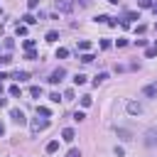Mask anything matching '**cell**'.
Listing matches in <instances>:
<instances>
[{
  "label": "cell",
  "mask_w": 157,
  "mask_h": 157,
  "mask_svg": "<svg viewBox=\"0 0 157 157\" xmlns=\"http://www.w3.org/2000/svg\"><path fill=\"white\" fill-rule=\"evenodd\" d=\"M84 118H86V113H84V111H76V113H74V120H76V123H81Z\"/></svg>",
  "instance_id": "cell-21"
},
{
  "label": "cell",
  "mask_w": 157,
  "mask_h": 157,
  "mask_svg": "<svg viewBox=\"0 0 157 157\" xmlns=\"http://www.w3.org/2000/svg\"><path fill=\"white\" fill-rule=\"evenodd\" d=\"M74 137H76V133H74L71 128H64V133H62V140H64V143H74Z\"/></svg>",
  "instance_id": "cell-8"
},
{
  "label": "cell",
  "mask_w": 157,
  "mask_h": 157,
  "mask_svg": "<svg viewBox=\"0 0 157 157\" xmlns=\"http://www.w3.org/2000/svg\"><path fill=\"white\" fill-rule=\"evenodd\" d=\"M47 128H49V120H39V118H34V120H32V133H34V135H39V133L47 130Z\"/></svg>",
  "instance_id": "cell-3"
},
{
  "label": "cell",
  "mask_w": 157,
  "mask_h": 157,
  "mask_svg": "<svg viewBox=\"0 0 157 157\" xmlns=\"http://www.w3.org/2000/svg\"><path fill=\"white\" fill-rule=\"evenodd\" d=\"M81 62H84V64H91V62H93V54L84 52V54H81Z\"/></svg>",
  "instance_id": "cell-19"
},
{
  "label": "cell",
  "mask_w": 157,
  "mask_h": 157,
  "mask_svg": "<svg viewBox=\"0 0 157 157\" xmlns=\"http://www.w3.org/2000/svg\"><path fill=\"white\" fill-rule=\"evenodd\" d=\"M74 84H76V86L86 84V76H84V74H76V76H74Z\"/></svg>",
  "instance_id": "cell-17"
},
{
  "label": "cell",
  "mask_w": 157,
  "mask_h": 157,
  "mask_svg": "<svg viewBox=\"0 0 157 157\" xmlns=\"http://www.w3.org/2000/svg\"><path fill=\"white\" fill-rule=\"evenodd\" d=\"M147 147H155L157 145V128H150L147 133H145V140H143Z\"/></svg>",
  "instance_id": "cell-1"
},
{
  "label": "cell",
  "mask_w": 157,
  "mask_h": 157,
  "mask_svg": "<svg viewBox=\"0 0 157 157\" xmlns=\"http://www.w3.org/2000/svg\"><path fill=\"white\" fill-rule=\"evenodd\" d=\"M30 96L32 98H39V96H42V86H32L30 88Z\"/></svg>",
  "instance_id": "cell-14"
},
{
  "label": "cell",
  "mask_w": 157,
  "mask_h": 157,
  "mask_svg": "<svg viewBox=\"0 0 157 157\" xmlns=\"http://www.w3.org/2000/svg\"><path fill=\"white\" fill-rule=\"evenodd\" d=\"M78 49H81V52H88V49H91V42H88V39H81V42H78Z\"/></svg>",
  "instance_id": "cell-15"
},
{
  "label": "cell",
  "mask_w": 157,
  "mask_h": 157,
  "mask_svg": "<svg viewBox=\"0 0 157 157\" xmlns=\"http://www.w3.org/2000/svg\"><path fill=\"white\" fill-rule=\"evenodd\" d=\"M49 98H52V101H54V103H59V101H62V96H59V93H56V91H54V93H52V96H49Z\"/></svg>",
  "instance_id": "cell-30"
},
{
  "label": "cell",
  "mask_w": 157,
  "mask_h": 157,
  "mask_svg": "<svg viewBox=\"0 0 157 157\" xmlns=\"http://www.w3.org/2000/svg\"><path fill=\"white\" fill-rule=\"evenodd\" d=\"M0 91H3V84H0Z\"/></svg>",
  "instance_id": "cell-36"
},
{
  "label": "cell",
  "mask_w": 157,
  "mask_h": 157,
  "mask_svg": "<svg viewBox=\"0 0 157 157\" xmlns=\"http://www.w3.org/2000/svg\"><path fill=\"white\" fill-rule=\"evenodd\" d=\"M71 98H74V91H71V88L64 91V101H71Z\"/></svg>",
  "instance_id": "cell-29"
},
{
  "label": "cell",
  "mask_w": 157,
  "mask_h": 157,
  "mask_svg": "<svg viewBox=\"0 0 157 157\" xmlns=\"http://www.w3.org/2000/svg\"><path fill=\"white\" fill-rule=\"evenodd\" d=\"M37 115H42V118H49V115H52V111H49L47 106H37Z\"/></svg>",
  "instance_id": "cell-11"
},
{
  "label": "cell",
  "mask_w": 157,
  "mask_h": 157,
  "mask_svg": "<svg viewBox=\"0 0 157 157\" xmlns=\"http://www.w3.org/2000/svg\"><path fill=\"white\" fill-rule=\"evenodd\" d=\"M155 30H157V25H155Z\"/></svg>",
  "instance_id": "cell-37"
},
{
  "label": "cell",
  "mask_w": 157,
  "mask_h": 157,
  "mask_svg": "<svg viewBox=\"0 0 157 157\" xmlns=\"http://www.w3.org/2000/svg\"><path fill=\"white\" fill-rule=\"evenodd\" d=\"M37 5H39V0H27V8H30V10H34Z\"/></svg>",
  "instance_id": "cell-28"
},
{
  "label": "cell",
  "mask_w": 157,
  "mask_h": 157,
  "mask_svg": "<svg viewBox=\"0 0 157 157\" xmlns=\"http://www.w3.org/2000/svg\"><path fill=\"white\" fill-rule=\"evenodd\" d=\"M66 157H81V152H78V150H76V147H71V150H69V152H66Z\"/></svg>",
  "instance_id": "cell-26"
},
{
  "label": "cell",
  "mask_w": 157,
  "mask_h": 157,
  "mask_svg": "<svg viewBox=\"0 0 157 157\" xmlns=\"http://www.w3.org/2000/svg\"><path fill=\"white\" fill-rule=\"evenodd\" d=\"M3 135H5V125H3V123H0V137H3Z\"/></svg>",
  "instance_id": "cell-34"
},
{
  "label": "cell",
  "mask_w": 157,
  "mask_h": 157,
  "mask_svg": "<svg viewBox=\"0 0 157 157\" xmlns=\"http://www.w3.org/2000/svg\"><path fill=\"white\" fill-rule=\"evenodd\" d=\"M12 78H15V81H27L30 74H27V71H15V74H12Z\"/></svg>",
  "instance_id": "cell-10"
},
{
  "label": "cell",
  "mask_w": 157,
  "mask_h": 157,
  "mask_svg": "<svg viewBox=\"0 0 157 157\" xmlns=\"http://www.w3.org/2000/svg\"><path fill=\"white\" fill-rule=\"evenodd\" d=\"M8 106V98H0V108H5Z\"/></svg>",
  "instance_id": "cell-33"
},
{
  "label": "cell",
  "mask_w": 157,
  "mask_h": 157,
  "mask_svg": "<svg viewBox=\"0 0 157 157\" xmlns=\"http://www.w3.org/2000/svg\"><path fill=\"white\" fill-rule=\"evenodd\" d=\"M128 113H130V115H140V113H143V106L137 103V101H130V103H128Z\"/></svg>",
  "instance_id": "cell-5"
},
{
  "label": "cell",
  "mask_w": 157,
  "mask_h": 157,
  "mask_svg": "<svg viewBox=\"0 0 157 157\" xmlns=\"http://www.w3.org/2000/svg\"><path fill=\"white\" fill-rule=\"evenodd\" d=\"M34 47V39H25V49H32Z\"/></svg>",
  "instance_id": "cell-31"
},
{
  "label": "cell",
  "mask_w": 157,
  "mask_h": 157,
  "mask_svg": "<svg viewBox=\"0 0 157 157\" xmlns=\"http://www.w3.org/2000/svg\"><path fill=\"white\" fill-rule=\"evenodd\" d=\"M64 76H66V71H64V69H56V71H52V76H49V84H52V86H54V84H59Z\"/></svg>",
  "instance_id": "cell-4"
},
{
  "label": "cell",
  "mask_w": 157,
  "mask_h": 157,
  "mask_svg": "<svg viewBox=\"0 0 157 157\" xmlns=\"http://www.w3.org/2000/svg\"><path fill=\"white\" fill-rule=\"evenodd\" d=\"M22 20H25V25H34V22H37V20H34L30 12H27V15H22Z\"/></svg>",
  "instance_id": "cell-22"
},
{
  "label": "cell",
  "mask_w": 157,
  "mask_h": 157,
  "mask_svg": "<svg viewBox=\"0 0 157 157\" xmlns=\"http://www.w3.org/2000/svg\"><path fill=\"white\" fill-rule=\"evenodd\" d=\"M66 56H69V49H64V47L56 49V59H66Z\"/></svg>",
  "instance_id": "cell-16"
},
{
  "label": "cell",
  "mask_w": 157,
  "mask_h": 157,
  "mask_svg": "<svg viewBox=\"0 0 157 157\" xmlns=\"http://www.w3.org/2000/svg\"><path fill=\"white\" fill-rule=\"evenodd\" d=\"M20 93H22V88H20L17 84H12V86H10V96H15V98H17Z\"/></svg>",
  "instance_id": "cell-18"
},
{
  "label": "cell",
  "mask_w": 157,
  "mask_h": 157,
  "mask_svg": "<svg viewBox=\"0 0 157 157\" xmlns=\"http://www.w3.org/2000/svg\"><path fill=\"white\" fill-rule=\"evenodd\" d=\"M27 34V25H17V37H25Z\"/></svg>",
  "instance_id": "cell-23"
},
{
  "label": "cell",
  "mask_w": 157,
  "mask_h": 157,
  "mask_svg": "<svg viewBox=\"0 0 157 157\" xmlns=\"http://www.w3.org/2000/svg\"><path fill=\"white\" fill-rule=\"evenodd\" d=\"M91 103H93V98H91V96H84V98H81V106H84V108H88Z\"/></svg>",
  "instance_id": "cell-24"
},
{
  "label": "cell",
  "mask_w": 157,
  "mask_h": 157,
  "mask_svg": "<svg viewBox=\"0 0 157 157\" xmlns=\"http://www.w3.org/2000/svg\"><path fill=\"white\" fill-rule=\"evenodd\" d=\"M56 10L69 12V10H71V0H56Z\"/></svg>",
  "instance_id": "cell-9"
},
{
  "label": "cell",
  "mask_w": 157,
  "mask_h": 157,
  "mask_svg": "<svg viewBox=\"0 0 157 157\" xmlns=\"http://www.w3.org/2000/svg\"><path fill=\"white\" fill-rule=\"evenodd\" d=\"M106 78H108V74H106V71H101V74H98V76L93 78V86H98V84H103Z\"/></svg>",
  "instance_id": "cell-12"
},
{
  "label": "cell",
  "mask_w": 157,
  "mask_h": 157,
  "mask_svg": "<svg viewBox=\"0 0 157 157\" xmlns=\"http://www.w3.org/2000/svg\"><path fill=\"white\" fill-rule=\"evenodd\" d=\"M115 133H118L120 140H133V133H130L128 128H115Z\"/></svg>",
  "instance_id": "cell-6"
},
{
  "label": "cell",
  "mask_w": 157,
  "mask_h": 157,
  "mask_svg": "<svg viewBox=\"0 0 157 157\" xmlns=\"http://www.w3.org/2000/svg\"><path fill=\"white\" fill-rule=\"evenodd\" d=\"M56 39H59V32H47V42H56Z\"/></svg>",
  "instance_id": "cell-20"
},
{
  "label": "cell",
  "mask_w": 157,
  "mask_h": 157,
  "mask_svg": "<svg viewBox=\"0 0 157 157\" xmlns=\"http://www.w3.org/2000/svg\"><path fill=\"white\" fill-rule=\"evenodd\" d=\"M152 5V0H140V8H150Z\"/></svg>",
  "instance_id": "cell-32"
},
{
  "label": "cell",
  "mask_w": 157,
  "mask_h": 157,
  "mask_svg": "<svg viewBox=\"0 0 157 157\" xmlns=\"http://www.w3.org/2000/svg\"><path fill=\"white\" fill-rule=\"evenodd\" d=\"M125 20H128V22H130V20H140V12H128Z\"/></svg>",
  "instance_id": "cell-25"
},
{
  "label": "cell",
  "mask_w": 157,
  "mask_h": 157,
  "mask_svg": "<svg viewBox=\"0 0 157 157\" xmlns=\"http://www.w3.org/2000/svg\"><path fill=\"white\" fill-rule=\"evenodd\" d=\"M10 62H12L10 54H3V56H0V64H10Z\"/></svg>",
  "instance_id": "cell-27"
},
{
  "label": "cell",
  "mask_w": 157,
  "mask_h": 157,
  "mask_svg": "<svg viewBox=\"0 0 157 157\" xmlns=\"http://www.w3.org/2000/svg\"><path fill=\"white\" fill-rule=\"evenodd\" d=\"M56 150H59V143H56V140H52V143H47V152H49V155H54Z\"/></svg>",
  "instance_id": "cell-13"
},
{
  "label": "cell",
  "mask_w": 157,
  "mask_h": 157,
  "mask_svg": "<svg viewBox=\"0 0 157 157\" xmlns=\"http://www.w3.org/2000/svg\"><path fill=\"white\" fill-rule=\"evenodd\" d=\"M143 96H147V98H152V96H157V84H147V86L143 88Z\"/></svg>",
  "instance_id": "cell-7"
},
{
  "label": "cell",
  "mask_w": 157,
  "mask_h": 157,
  "mask_svg": "<svg viewBox=\"0 0 157 157\" xmlns=\"http://www.w3.org/2000/svg\"><path fill=\"white\" fill-rule=\"evenodd\" d=\"M10 118H12V123H17V125H25V113L20 111V108H10Z\"/></svg>",
  "instance_id": "cell-2"
},
{
  "label": "cell",
  "mask_w": 157,
  "mask_h": 157,
  "mask_svg": "<svg viewBox=\"0 0 157 157\" xmlns=\"http://www.w3.org/2000/svg\"><path fill=\"white\" fill-rule=\"evenodd\" d=\"M155 15H157V5H155Z\"/></svg>",
  "instance_id": "cell-35"
}]
</instances>
